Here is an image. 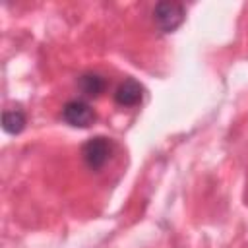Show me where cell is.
Instances as JSON below:
<instances>
[{
    "mask_svg": "<svg viewBox=\"0 0 248 248\" xmlns=\"http://www.w3.org/2000/svg\"><path fill=\"white\" fill-rule=\"evenodd\" d=\"M78 87H79V91H81L85 97H99V95L105 91L107 81H105V78H103L101 74H97V72H87V74L79 76Z\"/></svg>",
    "mask_w": 248,
    "mask_h": 248,
    "instance_id": "cell-5",
    "label": "cell"
},
{
    "mask_svg": "<svg viewBox=\"0 0 248 248\" xmlns=\"http://www.w3.org/2000/svg\"><path fill=\"white\" fill-rule=\"evenodd\" d=\"M143 97V87L136 79H124L116 91H114V101L120 107H136Z\"/></svg>",
    "mask_w": 248,
    "mask_h": 248,
    "instance_id": "cell-4",
    "label": "cell"
},
{
    "mask_svg": "<svg viewBox=\"0 0 248 248\" xmlns=\"http://www.w3.org/2000/svg\"><path fill=\"white\" fill-rule=\"evenodd\" d=\"M23 126H25V114L19 108L6 110L2 114V128H4V132H8V134H19L23 130Z\"/></svg>",
    "mask_w": 248,
    "mask_h": 248,
    "instance_id": "cell-6",
    "label": "cell"
},
{
    "mask_svg": "<svg viewBox=\"0 0 248 248\" xmlns=\"http://www.w3.org/2000/svg\"><path fill=\"white\" fill-rule=\"evenodd\" d=\"M62 118L74 128H87L95 122V112L85 101L74 99L62 107Z\"/></svg>",
    "mask_w": 248,
    "mask_h": 248,
    "instance_id": "cell-3",
    "label": "cell"
},
{
    "mask_svg": "<svg viewBox=\"0 0 248 248\" xmlns=\"http://www.w3.org/2000/svg\"><path fill=\"white\" fill-rule=\"evenodd\" d=\"M110 151H112L110 140L97 136V138H91L89 141H85V145L81 147V157H83V163L91 170H99L108 161Z\"/></svg>",
    "mask_w": 248,
    "mask_h": 248,
    "instance_id": "cell-1",
    "label": "cell"
},
{
    "mask_svg": "<svg viewBox=\"0 0 248 248\" xmlns=\"http://www.w3.org/2000/svg\"><path fill=\"white\" fill-rule=\"evenodd\" d=\"M184 16H186L184 6L178 2H159L153 8V19L165 33L174 31L184 21Z\"/></svg>",
    "mask_w": 248,
    "mask_h": 248,
    "instance_id": "cell-2",
    "label": "cell"
}]
</instances>
